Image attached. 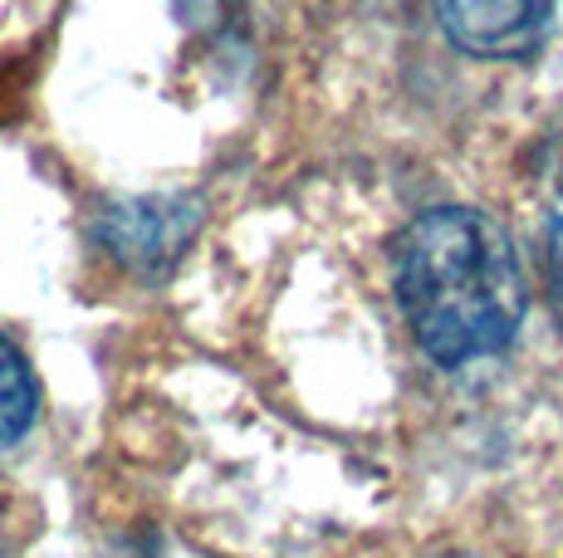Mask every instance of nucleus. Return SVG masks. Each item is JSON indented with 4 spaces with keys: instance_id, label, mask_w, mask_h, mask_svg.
Masks as SVG:
<instances>
[{
    "instance_id": "f257e3e1",
    "label": "nucleus",
    "mask_w": 563,
    "mask_h": 558,
    "mask_svg": "<svg viewBox=\"0 0 563 558\" xmlns=\"http://www.w3.org/2000/svg\"><path fill=\"white\" fill-rule=\"evenodd\" d=\"M397 299L417 343L446 368L505 353L525 319L515 241L471 207H431L397 235Z\"/></svg>"
},
{
    "instance_id": "20e7f679",
    "label": "nucleus",
    "mask_w": 563,
    "mask_h": 558,
    "mask_svg": "<svg viewBox=\"0 0 563 558\" xmlns=\"http://www.w3.org/2000/svg\"><path fill=\"white\" fill-rule=\"evenodd\" d=\"M35 412H40L35 372H30L25 353L15 343L0 338V446L20 442L35 426Z\"/></svg>"
},
{
    "instance_id": "f03ea898",
    "label": "nucleus",
    "mask_w": 563,
    "mask_h": 558,
    "mask_svg": "<svg viewBox=\"0 0 563 558\" xmlns=\"http://www.w3.org/2000/svg\"><path fill=\"white\" fill-rule=\"evenodd\" d=\"M197 225H201V207L191 197H137L103 211L99 241L128 270L162 275L191 245Z\"/></svg>"
},
{
    "instance_id": "39448f33",
    "label": "nucleus",
    "mask_w": 563,
    "mask_h": 558,
    "mask_svg": "<svg viewBox=\"0 0 563 558\" xmlns=\"http://www.w3.org/2000/svg\"><path fill=\"white\" fill-rule=\"evenodd\" d=\"M549 289H554V304L563 319V207L549 221Z\"/></svg>"
},
{
    "instance_id": "7ed1b4c3",
    "label": "nucleus",
    "mask_w": 563,
    "mask_h": 558,
    "mask_svg": "<svg viewBox=\"0 0 563 558\" xmlns=\"http://www.w3.org/2000/svg\"><path fill=\"white\" fill-rule=\"evenodd\" d=\"M451 45L475 59H525L539 49L554 0H437Z\"/></svg>"
}]
</instances>
